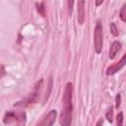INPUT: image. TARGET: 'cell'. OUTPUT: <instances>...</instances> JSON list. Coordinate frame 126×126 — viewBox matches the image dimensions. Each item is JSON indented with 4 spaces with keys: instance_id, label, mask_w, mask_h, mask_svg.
Returning a JSON list of instances; mask_svg holds the SVG:
<instances>
[{
    "instance_id": "cell-13",
    "label": "cell",
    "mask_w": 126,
    "mask_h": 126,
    "mask_svg": "<svg viewBox=\"0 0 126 126\" xmlns=\"http://www.w3.org/2000/svg\"><path fill=\"white\" fill-rule=\"evenodd\" d=\"M123 120H124L123 113L119 112L117 114V116H116V124H117V126H123Z\"/></svg>"
},
{
    "instance_id": "cell-16",
    "label": "cell",
    "mask_w": 126,
    "mask_h": 126,
    "mask_svg": "<svg viewBox=\"0 0 126 126\" xmlns=\"http://www.w3.org/2000/svg\"><path fill=\"white\" fill-rule=\"evenodd\" d=\"M102 124H103V121H102V119L100 118V119H98V121L96 122L95 126H102Z\"/></svg>"
},
{
    "instance_id": "cell-11",
    "label": "cell",
    "mask_w": 126,
    "mask_h": 126,
    "mask_svg": "<svg viewBox=\"0 0 126 126\" xmlns=\"http://www.w3.org/2000/svg\"><path fill=\"white\" fill-rule=\"evenodd\" d=\"M105 118L107 119L108 122L112 123V121H113V106L109 107V109L107 110V112L105 114Z\"/></svg>"
},
{
    "instance_id": "cell-3",
    "label": "cell",
    "mask_w": 126,
    "mask_h": 126,
    "mask_svg": "<svg viewBox=\"0 0 126 126\" xmlns=\"http://www.w3.org/2000/svg\"><path fill=\"white\" fill-rule=\"evenodd\" d=\"M42 83H43V80L40 79L39 81H37L34 85V88H33V91L32 93L27 97L25 98L23 101H19L17 103H15V106H26L28 104H31V103H33L34 101H36L37 99V96L40 93V90H41V87H42Z\"/></svg>"
},
{
    "instance_id": "cell-4",
    "label": "cell",
    "mask_w": 126,
    "mask_h": 126,
    "mask_svg": "<svg viewBox=\"0 0 126 126\" xmlns=\"http://www.w3.org/2000/svg\"><path fill=\"white\" fill-rule=\"evenodd\" d=\"M26 121V114L24 112L16 113L14 111H8L5 113L3 122L5 124H25Z\"/></svg>"
},
{
    "instance_id": "cell-8",
    "label": "cell",
    "mask_w": 126,
    "mask_h": 126,
    "mask_svg": "<svg viewBox=\"0 0 126 126\" xmlns=\"http://www.w3.org/2000/svg\"><path fill=\"white\" fill-rule=\"evenodd\" d=\"M121 47H122V45H121V42H120V41H118V40L113 41L112 44L110 45V48H109V51H108V56H109V58H110V59H113V58L116 56V54L120 51Z\"/></svg>"
},
{
    "instance_id": "cell-17",
    "label": "cell",
    "mask_w": 126,
    "mask_h": 126,
    "mask_svg": "<svg viewBox=\"0 0 126 126\" xmlns=\"http://www.w3.org/2000/svg\"><path fill=\"white\" fill-rule=\"evenodd\" d=\"M102 3H103L102 0H100V1H96V2H95V5H96V6H99V5H101Z\"/></svg>"
},
{
    "instance_id": "cell-9",
    "label": "cell",
    "mask_w": 126,
    "mask_h": 126,
    "mask_svg": "<svg viewBox=\"0 0 126 126\" xmlns=\"http://www.w3.org/2000/svg\"><path fill=\"white\" fill-rule=\"evenodd\" d=\"M36 6V10L39 13V15H41L42 17H45V6H44V2H36L35 3Z\"/></svg>"
},
{
    "instance_id": "cell-2",
    "label": "cell",
    "mask_w": 126,
    "mask_h": 126,
    "mask_svg": "<svg viewBox=\"0 0 126 126\" xmlns=\"http://www.w3.org/2000/svg\"><path fill=\"white\" fill-rule=\"evenodd\" d=\"M94 46L95 53L99 54L102 51L103 46V31H102V25L99 20L96 21L94 31Z\"/></svg>"
},
{
    "instance_id": "cell-10",
    "label": "cell",
    "mask_w": 126,
    "mask_h": 126,
    "mask_svg": "<svg viewBox=\"0 0 126 126\" xmlns=\"http://www.w3.org/2000/svg\"><path fill=\"white\" fill-rule=\"evenodd\" d=\"M119 18L121 19L122 22L126 23V3L122 5L121 9H120V12H119Z\"/></svg>"
},
{
    "instance_id": "cell-5",
    "label": "cell",
    "mask_w": 126,
    "mask_h": 126,
    "mask_svg": "<svg viewBox=\"0 0 126 126\" xmlns=\"http://www.w3.org/2000/svg\"><path fill=\"white\" fill-rule=\"evenodd\" d=\"M125 65H126V53L122 56V58L118 62H116V63L108 66L106 68V72L105 73H106L107 76H112V75L116 74L118 71H120Z\"/></svg>"
},
{
    "instance_id": "cell-12",
    "label": "cell",
    "mask_w": 126,
    "mask_h": 126,
    "mask_svg": "<svg viewBox=\"0 0 126 126\" xmlns=\"http://www.w3.org/2000/svg\"><path fill=\"white\" fill-rule=\"evenodd\" d=\"M109 27H110V32L112 33V35L117 36V35L119 34V32H118V29H117L116 25H115L114 23H110Z\"/></svg>"
},
{
    "instance_id": "cell-6",
    "label": "cell",
    "mask_w": 126,
    "mask_h": 126,
    "mask_svg": "<svg viewBox=\"0 0 126 126\" xmlns=\"http://www.w3.org/2000/svg\"><path fill=\"white\" fill-rule=\"evenodd\" d=\"M56 115H57V111L55 109H51L44 116V118L41 120V122L39 124H37L36 126H52L56 119Z\"/></svg>"
},
{
    "instance_id": "cell-7",
    "label": "cell",
    "mask_w": 126,
    "mask_h": 126,
    "mask_svg": "<svg viewBox=\"0 0 126 126\" xmlns=\"http://www.w3.org/2000/svg\"><path fill=\"white\" fill-rule=\"evenodd\" d=\"M85 1H79L77 3V12H78V22L80 25H83L86 18V11H85Z\"/></svg>"
},
{
    "instance_id": "cell-14",
    "label": "cell",
    "mask_w": 126,
    "mask_h": 126,
    "mask_svg": "<svg viewBox=\"0 0 126 126\" xmlns=\"http://www.w3.org/2000/svg\"><path fill=\"white\" fill-rule=\"evenodd\" d=\"M120 103H121V94H116V97H115V107L118 108L120 106Z\"/></svg>"
},
{
    "instance_id": "cell-15",
    "label": "cell",
    "mask_w": 126,
    "mask_h": 126,
    "mask_svg": "<svg viewBox=\"0 0 126 126\" xmlns=\"http://www.w3.org/2000/svg\"><path fill=\"white\" fill-rule=\"evenodd\" d=\"M67 4H68V7H69V14H72V10H73L72 7H73L74 2H73V1H68Z\"/></svg>"
},
{
    "instance_id": "cell-1",
    "label": "cell",
    "mask_w": 126,
    "mask_h": 126,
    "mask_svg": "<svg viewBox=\"0 0 126 126\" xmlns=\"http://www.w3.org/2000/svg\"><path fill=\"white\" fill-rule=\"evenodd\" d=\"M72 96H73V85L72 83H67L64 90V94L62 97L63 108L60 114L59 122L61 126H71L72 123Z\"/></svg>"
}]
</instances>
